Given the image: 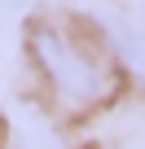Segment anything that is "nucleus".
<instances>
[{
    "mask_svg": "<svg viewBox=\"0 0 145 149\" xmlns=\"http://www.w3.org/2000/svg\"><path fill=\"white\" fill-rule=\"evenodd\" d=\"M31 57H35L40 79L57 97V105L70 114H88V110L106 105L119 88L114 57L79 26L35 22L31 26Z\"/></svg>",
    "mask_w": 145,
    "mask_h": 149,
    "instance_id": "1",
    "label": "nucleus"
},
{
    "mask_svg": "<svg viewBox=\"0 0 145 149\" xmlns=\"http://www.w3.org/2000/svg\"><path fill=\"white\" fill-rule=\"evenodd\" d=\"M0 5H13V0H0Z\"/></svg>",
    "mask_w": 145,
    "mask_h": 149,
    "instance_id": "2",
    "label": "nucleus"
}]
</instances>
